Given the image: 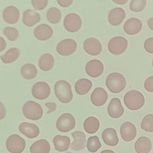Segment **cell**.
<instances>
[{
  "label": "cell",
  "mask_w": 153,
  "mask_h": 153,
  "mask_svg": "<svg viewBox=\"0 0 153 153\" xmlns=\"http://www.w3.org/2000/svg\"><path fill=\"white\" fill-rule=\"evenodd\" d=\"M126 107L131 110H137L142 108L145 104L144 96L139 91L133 90L128 92L124 97Z\"/></svg>",
  "instance_id": "cell-1"
},
{
  "label": "cell",
  "mask_w": 153,
  "mask_h": 153,
  "mask_svg": "<svg viewBox=\"0 0 153 153\" xmlns=\"http://www.w3.org/2000/svg\"><path fill=\"white\" fill-rule=\"evenodd\" d=\"M56 96L59 101L63 103H68L73 98L71 86L65 80H60L56 83L54 85Z\"/></svg>",
  "instance_id": "cell-2"
},
{
  "label": "cell",
  "mask_w": 153,
  "mask_h": 153,
  "mask_svg": "<svg viewBox=\"0 0 153 153\" xmlns=\"http://www.w3.org/2000/svg\"><path fill=\"white\" fill-rule=\"evenodd\" d=\"M106 85L111 92L118 93L121 92L126 86V80L125 76L120 73L114 72L108 75Z\"/></svg>",
  "instance_id": "cell-3"
},
{
  "label": "cell",
  "mask_w": 153,
  "mask_h": 153,
  "mask_svg": "<svg viewBox=\"0 0 153 153\" xmlns=\"http://www.w3.org/2000/svg\"><path fill=\"white\" fill-rule=\"evenodd\" d=\"M22 112L24 116L30 120H39L43 115V110L39 103L33 101L27 102L23 105Z\"/></svg>",
  "instance_id": "cell-4"
},
{
  "label": "cell",
  "mask_w": 153,
  "mask_h": 153,
  "mask_svg": "<svg viewBox=\"0 0 153 153\" xmlns=\"http://www.w3.org/2000/svg\"><path fill=\"white\" fill-rule=\"evenodd\" d=\"M128 41L122 37H116L111 39L108 43V49L112 54L119 55L124 53L127 49Z\"/></svg>",
  "instance_id": "cell-5"
},
{
  "label": "cell",
  "mask_w": 153,
  "mask_h": 153,
  "mask_svg": "<svg viewBox=\"0 0 153 153\" xmlns=\"http://www.w3.org/2000/svg\"><path fill=\"white\" fill-rule=\"evenodd\" d=\"M6 147L10 152L22 153L26 147V142L18 135H11L6 140Z\"/></svg>",
  "instance_id": "cell-6"
},
{
  "label": "cell",
  "mask_w": 153,
  "mask_h": 153,
  "mask_svg": "<svg viewBox=\"0 0 153 153\" xmlns=\"http://www.w3.org/2000/svg\"><path fill=\"white\" fill-rule=\"evenodd\" d=\"M76 125V121L74 116L70 113L61 115L56 121L57 130L62 133H68L73 130Z\"/></svg>",
  "instance_id": "cell-7"
},
{
  "label": "cell",
  "mask_w": 153,
  "mask_h": 153,
  "mask_svg": "<svg viewBox=\"0 0 153 153\" xmlns=\"http://www.w3.org/2000/svg\"><path fill=\"white\" fill-rule=\"evenodd\" d=\"M77 49V43L72 39H65L60 41L56 46V50L60 55L68 56L73 54Z\"/></svg>",
  "instance_id": "cell-8"
},
{
  "label": "cell",
  "mask_w": 153,
  "mask_h": 153,
  "mask_svg": "<svg viewBox=\"0 0 153 153\" xmlns=\"http://www.w3.org/2000/svg\"><path fill=\"white\" fill-rule=\"evenodd\" d=\"M81 17L76 13L67 14L64 20V26L67 31L75 32L78 31L82 26Z\"/></svg>",
  "instance_id": "cell-9"
},
{
  "label": "cell",
  "mask_w": 153,
  "mask_h": 153,
  "mask_svg": "<svg viewBox=\"0 0 153 153\" xmlns=\"http://www.w3.org/2000/svg\"><path fill=\"white\" fill-rule=\"evenodd\" d=\"M51 93L49 85L44 81L36 83L32 88V96L37 99L43 100L47 99Z\"/></svg>",
  "instance_id": "cell-10"
},
{
  "label": "cell",
  "mask_w": 153,
  "mask_h": 153,
  "mask_svg": "<svg viewBox=\"0 0 153 153\" xmlns=\"http://www.w3.org/2000/svg\"><path fill=\"white\" fill-rule=\"evenodd\" d=\"M85 71L90 77L97 78L103 73L104 65L101 61L98 59H92L89 61L85 65Z\"/></svg>",
  "instance_id": "cell-11"
},
{
  "label": "cell",
  "mask_w": 153,
  "mask_h": 153,
  "mask_svg": "<svg viewBox=\"0 0 153 153\" xmlns=\"http://www.w3.org/2000/svg\"><path fill=\"white\" fill-rule=\"evenodd\" d=\"M85 51L88 54L97 56L102 51V46L100 42L95 38L86 39L83 44Z\"/></svg>",
  "instance_id": "cell-12"
},
{
  "label": "cell",
  "mask_w": 153,
  "mask_h": 153,
  "mask_svg": "<svg viewBox=\"0 0 153 153\" xmlns=\"http://www.w3.org/2000/svg\"><path fill=\"white\" fill-rule=\"evenodd\" d=\"M121 138L127 142H130L135 138L137 134L135 126L130 122H126L121 125L120 128Z\"/></svg>",
  "instance_id": "cell-13"
},
{
  "label": "cell",
  "mask_w": 153,
  "mask_h": 153,
  "mask_svg": "<svg viewBox=\"0 0 153 153\" xmlns=\"http://www.w3.org/2000/svg\"><path fill=\"white\" fill-rule=\"evenodd\" d=\"M107 110L109 116L114 119L119 118L123 116L125 111L121 101L117 98H113L111 100Z\"/></svg>",
  "instance_id": "cell-14"
},
{
  "label": "cell",
  "mask_w": 153,
  "mask_h": 153,
  "mask_svg": "<svg viewBox=\"0 0 153 153\" xmlns=\"http://www.w3.org/2000/svg\"><path fill=\"white\" fill-rule=\"evenodd\" d=\"M143 28V22L138 18H131L128 19L124 25V30L126 33L129 35H134L139 33Z\"/></svg>",
  "instance_id": "cell-15"
},
{
  "label": "cell",
  "mask_w": 153,
  "mask_h": 153,
  "mask_svg": "<svg viewBox=\"0 0 153 153\" xmlns=\"http://www.w3.org/2000/svg\"><path fill=\"white\" fill-rule=\"evenodd\" d=\"M19 130L26 137L33 139L39 135L40 130L36 125L28 122H22L19 125Z\"/></svg>",
  "instance_id": "cell-16"
},
{
  "label": "cell",
  "mask_w": 153,
  "mask_h": 153,
  "mask_svg": "<svg viewBox=\"0 0 153 153\" xmlns=\"http://www.w3.org/2000/svg\"><path fill=\"white\" fill-rule=\"evenodd\" d=\"M126 17L125 10L120 7L111 9L108 14V21L112 26H117L122 23Z\"/></svg>",
  "instance_id": "cell-17"
},
{
  "label": "cell",
  "mask_w": 153,
  "mask_h": 153,
  "mask_svg": "<svg viewBox=\"0 0 153 153\" xmlns=\"http://www.w3.org/2000/svg\"><path fill=\"white\" fill-rule=\"evenodd\" d=\"M108 99V93L104 89L101 87L94 89L91 94V102L96 107L103 106L106 103Z\"/></svg>",
  "instance_id": "cell-18"
},
{
  "label": "cell",
  "mask_w": 153,
  "mask_h": 153,
  "mask_svg": "<svg viewBox=\"0 0 153 153\" xmlns=\"http://www.w3.org/2000/svg\"><path fill=\"white\" fill-rule=\"evenodd\" d=\"M53 34L52 28L47 24L38 25L34 30V35L39 40H47L52 37Z\"/></svg>",
  "instance_id": "cell-19"
},
{
  "label": "cell",
  "mask_w": 153,
  "mask_h": 153,
  "mask_svg": "<svg viewBox=\"0 0 153 153\" xmlns=\"http://www.w3.org/2000/svg\"><path fill=\"white\" fill-rule=\"evenodd\" d=\"M2 15L4 20L10 24L17 23L20 18L19 9L13 5L6 7L3 11Z\"/></svg>",
  "instance_id": "cell-20"
},
{
  "label": "cell",
  "mask_w": 153,
  "mask_h": 153,
  "mask_svg": "<svg viewBox=\"0 0 153 153\" xmlns=\"http://www.w3.org/2000/svg\"><path fill=\"white\" fill-rule=\"evenodd\" d=\"M74 141L71 145V148L74 151H80L85 147L86 137L84 133L81 131H75L71 134Z\"/></svg>",
  "instance_id": "cell-21"
},
{
  "label": "cell",
  "mask_w": 153,
  "mask_h": 153,
  "mask_svg": "<svg viewBox=\"0 0 153 153\" xmlns=\"http://www.w3.org/2000/svg\"><path fill=\"white\" fill-rule=\"evenodd\" d=\"M102 139L105 144L110 146H115L119 143L117 131L111 128H106L102 133Z\"/></svg>",
  "instance_id": "cell-22"
},
{
  "label": "cell",
  "mask_w": 153,
  "mask_h": 153,
  "mask_svg": "<svg viewBox=\"0 0 153 153\" xmlns=\"http://www.w3.org/2000/svg\"><path fill=\"white\" fill-rule=\"evenodd\" d=\"M40 21L39 13L31 9H27L23 12L22 22L26 26L32 27Z\"/></svg>",
  "instance_id": "cell-23"
},
{
  "label": "cell",
  "mask_w": 153,
  "mask_h": 153,
  "mask_svg": "<svg viewBox=\"0 0 153 153\" xmlns=\"http://www.w3.org/2000/svg\"><path fill=\"white\" fill-rule=\"evenodd\" d=\"M53 143L56 150L63 152L67 151L71 146V139L65 136L57 135L53 139Z\"/></svg>",
  "instance_id": "cell-24"
},
{
  "label": "cell",
  "mask_w": 153,
  "mask_h": 153,
  "mask_svg": "<svg viewBox=\"0 0 153 153\" xmlns=\"http://www.w3.org/2000/svg\"><path fill=\"white\" fill-rule=\"evenodd\" d=\"M152 141L146 137H139L135 143L134 148L137 153H149L152 149Z\"/></svg>",
  "instance_id": "cell-25"
},
{
  "label": "cell",
  "mask_w": 153,
  "mask_h": 153,
  "mask_svg": "<svg viewBox=\"0 0 153 153\" xmlns=\"http://www.w3.org/2000/svg\"><path fill=\"white\" fill-rule=\"evenodd\" d=\"M54 63L53 56L51 54L46 53L39 57L38 64L41 70L44 72H48L53 68Z\"/></svg>",
  "instance_id": "cell-26"
},
{
  "label": "cell",
  "mask_w": 153,
  "mask_h": 153,
  "mask_svg": "<svg viewBox=\"0 0 153 153\" xmlns=\"http://www.w3.org/2000/svg\"><path fill=\"white\" fill-rule=\"evenodd\" d=\"M92 87V83L86 78H82L76 82L75 84V90L79 95L87 94Z\"/></svg>",
  "instance_id": "cell-27"
},
{
  "label": "cell",
  "mask_w": 153,
  "mask_h": 153,
  "mask_svg": "<svg viewBox=\"0 0 153 153\" xmlns=\"http://www.w3.org/2000/svg\"><path fill=\"white\" fill-rule=\"evenodd\" d=\"M50 150V144L45 139H41L35 142L30 148L31 153H49Z\"/></svg>",
  "instance_id": "cell-28"
},
{
  "label": "cell",
  "mask_w": 153,
  "mask_h": 153,
  "mask_svg": "<svg viewBox=\"0 0 153 153\" xmlns=\"http://www.w3.org/2000/svg\"><path fill=\"white\" fill-rule=\"evenodd\" d=\"M100 122L96 118L89 117L85 120L83 128L85 131L89 134L96 133L100 128Z\"/></svg>",
  "instance_id": "cell-29"
},
{
  "label": "cell",
  "mask_w": 153,
  "mask_h": 153,
  "mask_svg": "<svg viewBox=\"0 0 153 153\" xmlns=\"http://www.w3.org/2000/svg\"><path fill=\"white\" fill-rule=\"evenodd\" d=\"M21 74L24 79L31 80L37 75V69L33 64H25L21 68Z\"/></svg>",
  "instance_id": "cell-30"
},
{
  "label": "cell",
  "mask_w": 153,
  "mask_h": 153,
  "mask_svg": "<svg viewBox=\"0 0 153 153\" xmlns=\"http://www.w3.org/2000/svg\"><path fill=\"white\" fill-rule=\"evenodd\" d=\"M19 49L17 48L10 49L4 54L1 56L2 61L4 63H10L16 61L20 55Z\"/></svg>",
  "instance_id": "cell-31"
},
{
  "label": "cell",
  "mask_w": 153,
  "mask_h": 153,
  "mask_svg": "<svg viewBox=\"0 0 153 153\" xmlns=\"http://www.w3.org/2000/svg\"><path fill=\"white\" fill-rule=\"evenodd\" d=\"M46 16L49 22L52 24H57L60 22L62 19V12L56 7H51L48 10Z\"/></svg>",
  "instance_id": "cell-32"
},
{
  "label": "cell",
  "mask_w": 153,
  "mask_h": 153,
  "mask_svg": "<svg viewBox=\"0 0 153 153\" xmlns=\"http://www.w3.org/2000/svg\"><path fill=\"white\" fill-rule=\"evenodd\" d=\"M86 147L91 153H95L101 147V144L98 137H90L87 140Z\"/></svg>",
  "instance_id": "cell-33"
},
{
  "label": "cell",
  "mask_w": 153,
  "mask_h": 153,
  "mask_svg": "<svg viewBox=\"0 0 153 153\" xmlns=\"http://www.w3.org/2000/svg\"><path fill=\"white\" fill-rule=\"evenodd\" d=\"M141 128L146 132H153V114L146 115L143 119L141 124Z\"/></svg>",
  "instance_id": "cell-34"
},
{
  "label": "cell",
  "mask_w": 153,
  "mask_h": 153,
  "mask_svg": "<svg viewBox=\"0 0 153 153\" xmlns=\"http://www.w3.org/2000/svg\"><path fill=\"white\" fill-rule=\"evenodd\" d=\"M146 5V0H132L130 2L129 7L131 10L139 12L145 9Z\"/></svg>",
  "instance_id": "cell-35"
},
{
  "label": "cell",
  "mask_w": 153,
  "mask_h": 153,
  "mask_svg": "<svg viewBox=\"0 0 153 153\" xmlns=\"http://www.w3.org/2000/svg\"><path fill=\"white\" fill-rule=\"evenodd\" d=\"M3 33L10 41H15L18 39L19 32L14 27H7L4 29Z\"/></svg>",
  "instance_id": "cell-36"
},
{
  "label": "cell",
  "mask_w": 153,
  "mask_h": 153,
  "mask_svg": "<svg viewBox=\"0 0 153 153\" xmlns=\"http://www.w3.org/2000/svg\"><path fill=\"white\" fill-rule=\"evenodd\" d=\"M48 3V0H32L31 4L34 8L36 10H43L45 9Z\"/></svg>",
  "instance_id": "cell-37"
},
{
  "label": "cell",
  "mask_w": 153,
  "mask_h": 153,
  "mask_svg": "<svg viewBox=\"0 0 153 153\" xmlns=\"http://www.w3.org/2000/svg\"><path fill=\"white\" fill-rule=\"evenodd\" d=\"M144 47L146 52L153 54V37L146 39L144 44Z\"/></svg>",
  "instance_id": "cell-38"
},
{
  "label": "cell",
  "mask_w": 153,
  "mask_h": 153,
  "mask_svg": "<svg viewBox=\"0 0 153 153\" xmlns=\"http://www.w3.org/2000/svg\"><path fill=\"white\" fill-rule=\"evenodd\" d=\"M144 88L147 91L153 93V76H150L145 81Z\"/></svg>",
  "instance_id": "cell-39"
},
{
  "label": "cell",
  "mask_w": 153,
  "mask_h": 153,
  "mask_svg": "<svg viewBox=\"0 0 153 153\" xmlns=\"http://www.w3.org/2000/svg\"><path fill=\"white\" fill-rule=\"evenodd\" d=\"M45 106L48 109V111L47 112L48 114L55 111L57 108L56 103L53 102H47L46 103Z\"/></svg>",
  "instance_id": "cell-40"
},
{
  "label": "cell",
  "mask_w": 153,
  "mask_h": 153,
  "mask_svg": "<svg viewBox=\"0 0 153 153\" xmlns=\"http://www.w3.org/2000/svg\"><path fill=\"white\" fill-rule=\"evenodd\" d=\"M6 110L4 104L0 101V120L4 119L6 116Z\"/></svg>",
  "instance_id": "cell-41"
},
{
  "label": "cell",
  "mask_w": 153,
  "mask_h": 153,
  "mask_svg": "<svg viewBox=\"0 0 153 153\" xmlns=\"http://www.w3.org/2000/svg\"><path fill=\"white\" fill-rule=\"evenodd\" d=\"M57 2L59 5L62 7H67L70 6L72 4V0H57Z\"/></svg>",
  "instance_id": "cell-42"
},
{
  "label": "cell",
  "mask_w": 153,
  "mask_h": 153,
  "mask_svg": "<svg viewBox=\"0 0 153 153\" xmlns=\"http://www.w3.org/2000/svg\"><path fill=\"white\" fill-rule=\"evenodd\" d=\"M6 47V42L5 40L0 37V52L2 51Z\"/></svg>",
  "instance_id": "cell-43"
},
{
  "label": "cell",
  "mask_w": 153,
  "mask_h": 153,
  "mask_svg": "<svg viewBox=\"0 0 153 153\" xmlns=\"http://www.w3.org/2000/svg\"><path fill=\"white\" fill-rule=\"evenodd\" d=\"M148 27L152 30L153 31V17L150 18L147 22Z\"/></svg>",
  "instance_id": "cell-44"
},
{
  "label": "cell",
  "mask_w": 153,
  "mask_h": 153,
  "mask_svg": "<svg viewBox=\"0 0 153 153\" xmlns=\"http://www.w3.org/2000/svg\"><path fill=\"white\" fill-rule=\"evenodd\" d=\"M128 0H113L112 1L117 4H124L128 2Z\"/></svg>",
  "instance_id": "cell-45"
},
{
  "label": "cell",
  "mask_w": 153,
  "mask_h": 153,
  "mask_svg": "<svg viewBox=\"0 0 153 153\" xmlns=\"http://www.w3.org/2000/svg\"><path fill=\"white\" fill-rule=\"evenodd\" d=\"M100 153H115L111 150H106L102 151Z\"/></svg>",
  "instance_id": "cell-46"
},
{
  "label": "cell",
  "mask_w": 153,
  "mask_h": 153,
  "mask_svg": "<svg viewBox=\"0 0 153 153\" xmlns=\"http://www.w3.org/2000/svg\"><path fill=\"white\" fill-rule=\"evenodd\" d=\"M152 66H153V61H152Z\"/></svg>",
  "instance_id": "cell-47"
},
{
  "label": "cell",
  "mask_w": 153,
  "mask_h": 153,
  "mask_svg": "<svg viewBox=\"0 0 153 153\" xmlns=\"http://www.w3.org/2000/svg\"><path fill=\"white\" fill-rule=\"evenodd\" d=\"M73 153L68 152V153Z\"/></svg>",
  "instance_id": "cell-48"
}]
</instances>
